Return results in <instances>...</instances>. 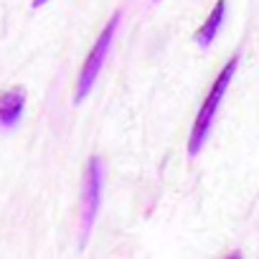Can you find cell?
Segmentation results:
<instances>
[{
  "mask_svg": "<svg viewBox=\"0 0 259 259\" xmlns=\"http://www.w3.org/2000/svg\"><path fill=\"white\" fill-rule=\"evenodd\" d=\"M236 66H239V56L229 59V64H226V66L221 69V74L216 76V81H213V87H211V92H208V97H206V102H203V107L198 109V117H196V122H193V133H191V140H188V155L196 158V155L201 153L203 140H206L208 130H211V122H213V114L219 112V104H221V99H224V94H226V87H229V81H231Z\"/></svg>",
  "mask_w": 259,
  "mask_h": 259,
  "instance_id": "6da1fadb",
  "label": "cell"
},
{
  "mask_svg": "<svg viewBox=\"0 0 259 259\" xmlns=\"http://www.w3.org/2000/svg\"><path fill=\"white\" fill-rule=\"evenodd\" d=\"M119 18H122V16H119V11H117V13L109 18V23L104 26V31L99 33V38H97L92 54L87 56V61H84V66H81V74H79L74 104H79V102L92 92V87H94V81H97V76H99V71H102V66H104V59H107V54H109V46H112L114 31H117V26H119Z\"/></svg>",
  "mask_w": 259,
  "mask_h": 259,
  "instance_id": "7a4b0ae2",
  "label": "cell"
},
{
  "mask_svg": "<svg viewBox=\"0 0 259 259\" xmlns=\"http://www.w3.org/2000/svg\"><path fill=\"white\" fill-rule=\"evenodd\" d=\"M99 201H102V160L94 155L89 158L87 165V176H84V198H81V241H87L97 211H99Z\"/></svg>",
  "mask_w": 259,
  "mask_h": 259,
  "instance_id": "3957f363",
  "label": "cell"
},
{
  "mask_svg": "<svg viewBox=\"0 0 259 259\" xmlns=\"http://www.w3.org/2000/svg\"><path fill=\"white\" fill-rule=\"evenodd\" d=\"M23 104H26V89L16 87L0 94V127L3 130H13L21 122L23 114Z\"/></svg>",
  "mask_w": 259,
  "mask_h": 259,
  "instance_id": "277c9868",
  "label": "cell"
},
{
  "mask_svg": "<svg viewBox=\"0 0 259 259\" xmlns=\"http://www.w3.org/2000/svg\"><path fill=\"white\" fill-rule=\"evenodd\" d=\"M224 13H226V0H219V3L213 6V11H211V16L206 18V23L196 31V44L198 46H203V49L211 46V41L216 38V33L224 23Z\"/></svg>",
  "mask_w": 259,
  "mask_h": 259,
  "instance_id": "5b68a950",
  "label": "cell"
},
{
  "mask_svg": "<svg viewBox=\"0 0 259 259\" xmlns=\"http://www.w3.org/2000/svg\"><path fill=\"white\" fill-rule=\"evenodd\" d=\"M49 0H33V8H41V6H46Z\"/></svg>",
  "mask_w": 259,
  "mask_h": 259,
  "instance_id": "8992f818",
  "label": "cell"
},
{
  "mask_svg": "<svg viewBox=\"0 0 259 259\" xmlns=\"http://www.w3.org/2000/svg\"><path fill=\"white\" fill-rule=\"evenodd\" d=\"M155 3H158V0H155Z\"/></svg>",
  "mask_w": 259,
  "mask_h": 259,
  "instance_id": "52a82bcc",
  "label": "cell"
}]
</instances>
